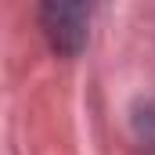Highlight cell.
I'll return each instance as SVG.
<instances>
[{
	"label": "cell",
	"mask_w": 155,
	"mask_h": 155,
	"mask_svg": "<svg viewBox=\"0 0 155 155\" xmlns=\"http://www.w3.org/2000/svg\"><path fill=\"white\" fill-rule=\"evenodd\" d=\"M94 0H40V25L58 54H76L87 43Z\"/></svg>",
	"instance_id": "cell-1"
}]
</instances>
